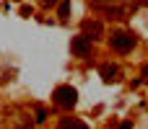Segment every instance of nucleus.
<instances>
[{
	"label": "nucleus",
	"mask_w": 148,
	"mask_h": 129,
	"mask_svg": "<svg viewBox=\"0 0 148 129\" xmlns=\"http://www.w3.org/2000/svg\"><path fill=\"white\" fill-rule=\"evenodd\" d=\"M55 103L57 106H62V109H73L75 106V101H78V91L75 88H70V85H60V88H55Z\"/></svg>",
	"instance_id": "1"
},
{
	"label": "nucleus",
	"mask_w": 148,
	"mask_h": 129,
	"mask_svg": "<svg viewBox=\"0 0 148 129\" xmlns=\"http://www.w3.org/2000/svg\"><path fill=\"white\" fill-rule=\"evenodd\" d=\"M109 44H112L114 52H130V49L135 47V36L127 34V31H114L112 39H109Z\"/></svg>",
	"instance_id": "2"
},
{
	"label": "nucleus",
	"mask_w": 148,
	"mask_h": 129,
	"mask_svg": "<svg viewBox=\"0 0 148 129\" xmlns=\"http://www.w3.org/2000/svg\"><path fill=\"white\" fill-rule=\"evenodd\" d=\"M73 52H75V57H88V54H91V39L75 36V39H73Z\"/></svg>",
	"instance_id": "3"
},
{
	"label": "nucleus",
	"mask_w": 148,
	"mask_h": 129,
	"mask_svg": "<svg viewBox=\"0 0 148 129\" xmlns=\"http://www.w3.org/2000/svg\"><path fill=\"white\" fill-rule=\"evenodd\" d=\"M101 34H104V26L99 21H83V36L86 39H96Z\"/></svg>",
	"instance_id": "4"
},
{
	"label": "nucleus",
	"mask_w": 148,
	"mask_h": 129,
	"mask_svg": "<svg viewBox=\"0 0 148 129\" xmlns=\"http://www.w3.org/2000/svg\"><path fill=\"white\" fill-rule=\"evenodd\" d=\"M99 72H101V78H104L107 83H114V80H120V67H117V65H112V62L101 65V67H99Z\"/></svg>",
	"instance_id": "5"
},
{
	"label": "nucleus",
	"mask_w": 148,
	"mask_h": 129,
	"mask_svg": "<svg viewBox=\"0 0 148 129\" xmlns=\"http://www.w3.org/2000/svg\"><path fill=\"white\" fill-rule=\"evenodd\" d=\"M107 13H109L112 18H127V16L133 13V5H109Z\"/></svg>",
	"instance_id": "6"
},
{
	"label": "nucleus",
	"mask_w": 148,
	"mask_h": 129,
	"mask_svg": "<svg viewBox=\"0 0 148 129\" xmlns=\"http://www.w3.org/2000/svg\"><path fill=\"white\" fill-rule=\"evenodd\" d=\"M57 129H88L83 122H78V119H70V116H65V119H60V124Z\"/></svg>",
	"instance_id": "7"
},
{
	"label": "nucleus",
	"mask_w": 148,
	"mask_h": 129,
	"mask_svg": "<svg viewBox=\"0 0 148 129\" xmlns=\"http://www.w3.org/2000/svg\"><path fill=\"white\" fill-rule=\"evenodd\" d=\"M60 18H68V13H70V0H65V3H60Z\"/></svg>",
	"instance_id": "8"
},
{
	"label": "nucleus",
	"mask_w": 148,
	"mask_h": 129,
	"mask_svg": "<svg viewBox=\"0 0 148 129\" xmlns=\"http://www.w3.org/2000/svg\"><path fill=\"white\" fill-rule=\"evenodd\" d=\"M47 119V111L44 109H36V122H44Z\"/></svg>",
	"instance_id": "9"
},
{
	"label": "nucleus",
	"mask_w": 148,
	"mask_h": 129,
	"mask_svg": "<svg viewBox=\"0 0 148 129\" xmlns=\"http://www.w3.org/2000/svg\"><path fill=\"white\" fill-rule=\"evenodd\" d=\"M21 16H26V18H29V16H31V8H29V5H23V8H21Z\"/></svg>",
	"instance_id": "10"
},
{
	"label": "nucleus",
	"mask_w": 148,
	"mask_h": 129,
	"mask_svg": "<svg viewBox=\"0 0 148 129\" xmlns=\"http://www.w3.org/2000/svg\"><path fill=\"white\" fill-rule=\"evenodd\" d=\"M140 75H143V80L148 83V65H143V70H140Z\"/></svg>",
	"instance_id": "11"
},
{
	"label": "nucleus",
	"mask_w": 148,
	"mask_h": 129,
	"mask_svg": "<svg viewBox=\"0 0 148 129\" xmlns=\"http://www.w3.org/2000/svg\"><path fill=\"white\" fill-rule=\"evenodd\" d=\"M55 3H57V0H42V5H44V8H49V5H55Z\"/></svg>",
	"instance_id": "12"
},
{
	"label": "nucleus",
	"mask_w": 148,
	"mask_h": 129,
	"mask_svg": "<svg viewBox=\"0 0 148 129\" xmlns=\"http://www.w3.org/2000/svg\"><path fill=\"white\" fill-rule=\"evenodd\" d=\"M91 3H94V5H104L107 0H91Z\"/></svg>",
	"instance_id": "13"
},
{
	"label": "nucleus",
	"mask_w": 148,
	"mask_h": 129,
	"mask_svg": "<svg viewBox=\"0 0 148 129\" xmlns=\"http://www.w3.org/2000/svg\"><path fill=\"white\" fill-rule=\"evenodd\" d=\"M143 3H146V5H148V0H143Z\"/></svg>",
	"instance_id": "14"
}]
</instances>
